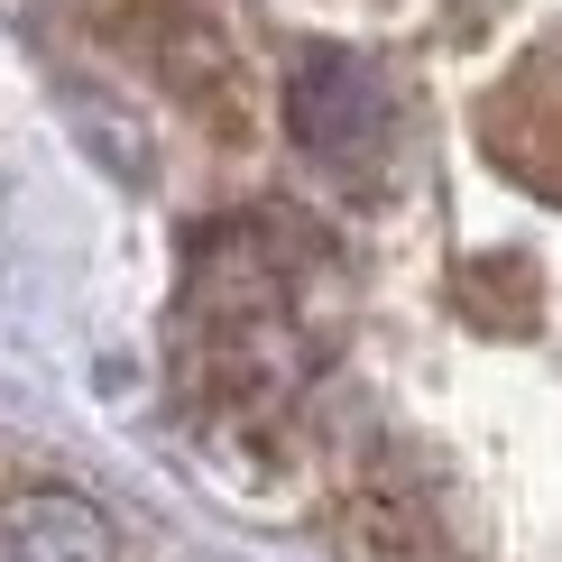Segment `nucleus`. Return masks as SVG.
Masks as SVG:
<instances>
[{"instance_id": "obj_1", "label": "nucleus", "mask_w": 562, "mask_h": 562, "mask_svg": "<svg viewBox=\"0 0 562 562\" xmlns=\"http://www.w3.org/2000/svg\"><path fill=\"white\" fill-rule=\"evenodd\" d=\"M0 562H111V535L83 498L37 488V498L0 507Z\"/></svg>"}, {"instance_id": "obj_2", "label": "nucleus", "mask_w": 562, "mask_h": 562, "mask_svg": "<svg viewBox=\"0 0 562 562\" xmlns=\"http://www.w3.org/2000/svg\"><path fill=\"white\" fill-rule=\"evenodd\" d=\"M369 130H379V92H369V75L350 56H314L295 75V138L323 148V157H341L350 138H369Z\"/></svg>"}]
</instances>
